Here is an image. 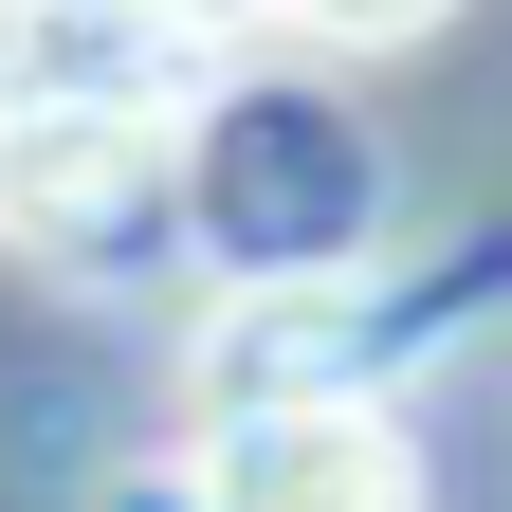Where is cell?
I'll return each mask as SVG.
<instances>
[{"label":"cell","mask_w":512,"mask_h":512,"mask_svg":"<svg viewBox=\"0 0 512 512\" xmlns=\"http://www.w3.org/2000/svg\"><path fill=\"white\" fill-rule=\"evenodd\" d=\"M183 147V256L238 293V275H366L384 256V147L293 92V74H220L202 110H165Z\"/></svg>","instance_id":"obj_1"},{"label":"cell","mask_w":512,"mask_h":512,"mask_svg":"<svg viewBox=\"0 0 512 512\" xmlns=\"http://www.w3.org/2000/svg\"><path fill=\"white\" fill-rule=\"evenodd\" d=\"M0 256L55 275V293L183 275V147H165V110H19L0 128Z\"/></svg>","instance_id":"obj_2"},{"label":"cell","mask_w":512,"mask_h":512,"mask_svg":"<svg viewBox=\"0 0 512 512\" xmlns=\"http://www.w3.org/2000/svg\"><path fill=\"white\" fill-rule=\"evenodd\" d=\"M384 348H421V330L366 275H238L202 311V348H183V384H202V421H238V403H366Z\"/></svg>","instance_id":"obj_3"},{"label":"cell","mask_w":512,"mask_h":512,"mask_svg":"<svg viewBox=\"0 0 512 512\" xmlns=\"http://www.w3.org/2000/svg\"><path fill=\"white\" fill-rule=\"evenodd\" d=\"M183 512H421V439L384 403H238L183 458Z\"/></svg>","instance_id":"obj_4"},{"label":"cell","mask_w":512,"mask_h":512,"mask_svg":"<svg viewBox=\"0 0 512 512\" xmlns=\"http://www.w3.org/2000/svg\"><path fill=\"white\" fill-rule=\"evenodd\" d=\"M202 55H183L147 0H0V128L19 110H183Z\"/></svg>","instance_id":"obj_5"},{"label":"cell","mask_w":512,"mask_h":512,"mask_svg":"<svg viewBox=\"0 0 512 512\" xmlns=\"http://www.w3.org/2000/svg\"><path fill=\"white\" fill-rule=\"evenodd\" d=\"M275 19H311L330 55H403V37H439L458 0H275Z\"/></svg>","instance_id":"obj_6"},{"label":"cell","mask_w":512,"mask_h":512,"mask_svg":"<svg viewBox=\"0 0 512 512\" xmlns=\"http://www.w3.org/2000/svg\"><path fill=\"white\" fill-rule=\"evenodd\" d=\"M147 19H165L183 55H220V37H256V19H275V0H147Z\"/></svg>","instance_id":"obj_7"}]
</instances>
